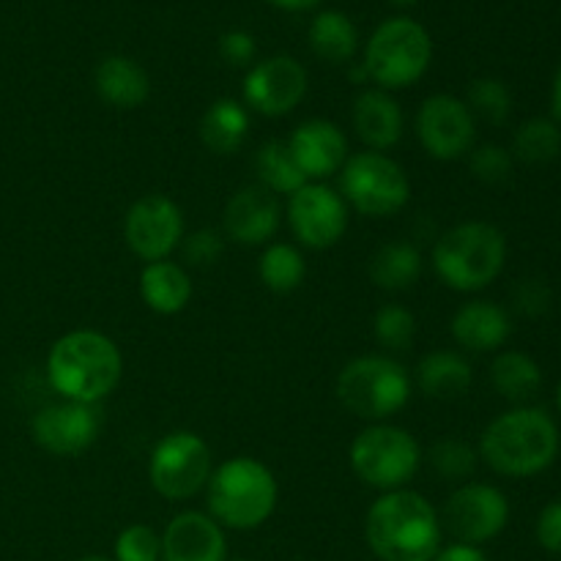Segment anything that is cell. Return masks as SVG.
<instances>
[{
	"mask_svg": "<svg viewBox=\"0 0 561 561\" xmlns=\"http://www.w3.org/2000/svg\"><path fill=\"white\" fill-rule=\"evenodd\" d=\"M367 546L381 561H433L442 548V518L422 493H381L365 518Z\"/></svg>",
	"mask_w": 561,
	"mask_h": 561,
	"instance_id": "1",
	"label": "cell"
},
{
	"mask_svg": "<svg viewBox=\"0 0 561 561\" xmlns=\"http://www.w3.org/2000/svg\"><path fill=\"white\" fill-rule=\"evenodd\" d=\"M124 376L121 348L96 329H75L53 343L47 354L49 387L71 403L96 405Z\"/></svg>",
	"mask_w": 561,
	"mask_h": 561,
	"instance_id": "2",
	"label": "cell"
},
{
	"mask_svg": "<svg viewBox=\"0 0 561 561\" xmlns=\"http://www.w3.org/2000/svg\"><path fill=\"white\" fill-rule=\"evenodd\" d=\"M559 455V427L548 411L520 405L496 416L480 438V458L496 474L535 477Z\"/></svg>",
	"mask_w": 561,
	"mask_h": 561,
	"instance_id": "3",
	"label": "cell"
},
{
	"mask_svg": "<svg viewBox=\"0 0 561 561\" xmlns=\"http://www.w3.org/2000/svg\"><path fill=\"white\" fill-rule=\"evenodd\" d=\"M277 499L279 485L272 469L247 455L225 460L208 477V515L225 529H257L274 515Z\"/></svg>",
	"mask_w": 561,
	"mask_h": 561,
	"instance_id": "4",
	"label": "cell"
},
{
	"mask_svg": "<svg viewBox=\"0 0 561 561\" xmlns=\"http://www.w3.org/2000/svg\"><path fill=\"white\" fill-rule=\"evenodd\" d=\"M507 239L491 222H460L433 244V268L447 288L477 294L502 274Z\"/></svg>",
	"mask_w": 561,
	"mask_h": 561,
	"instance_id": "5",
	"label": "cell"
},
{
	"mask_svg": "<svg viewBox=\"0 0 561 561\" xmlns=\"http://www.w3.org/2000/svg\"><path fill=\"white\" fill-rule=\"evenodd\" d=\"M433 60V38L411 16H392L373 31L365 47L367 77L381 91H403L425 77Z\"/></svg>",
	"mask_w": 561,
	"mask_h": 561,
	"instance_id": "6",
	"label": "cell"
},
{
	"mask_svg": "<svg viewBox=\"0 0 561 561\" xmlns=\"http://www.w3.org/2000/svg\"><path fill=\"white\" fill-rule=\"evenodd\" d=\"M337 400L359 420L383 422L411 400V376L392 356H356L340 370Z\"/></svg>",
	"mask_w": 561,
	"mask_h": 561,
	"instance_id": "7",
	"label": "cell"
},
{
	"mask_svg": "<svg viewBox=\"0 0 561 561\" xmlns=\"http://www.w3.org/2000/svg\"><path fill=\"white\" fill-rule=\"evenodd\" d=\"M351 469L367 488L389 493L414 480L422 466V449L405 427L376 422L351 442Z\"/></svg>",
	"mask_w": 561,
	"mask_h": 561,
	"instance_id": "8",
	"label": "cell"
},
{
	"mask_svg": "<svg viewBox=\"0 0 561 561\" xmlns=\"http://www.w3.org/2000/svg\"><path fill=\"white\" fill-rule=\"evenodd\" d=\"M340 195L345 206L362 217H392L411 201V181L392 157L381 151H359L340 170Z\"/></svg>",
	"mask_w": 561,
	"mask_h": 561,
	"instance_id": "9",
	"label": "cell"
},
{
	"mask_svg": "<svg viewBox=\"0 0 561 561\" xmlns=\"http://www.w3.org/2000/svg\"><path fill=\"white\" fill-rule=\"evenodd\" d=\"M214 458L208 444L192 431L168 433L148 458V480L168 502H186L208 485Z\"/></svg>",
	"mask_w": 561,
	"mask_h": 561,
	"instance_id": "10",
	"label": "cell"
},
{
	"mask_svg": "<svg viewBox=\"0 0 561 561\" xmlns=\"http://www.w3.org/2000/svg\"><path fill=\"white\" fill-rule=\"evenodd\" d=\"M290 233L307 250H329L340 244L348 230V206L343 195L323 181H307L299 192L288 197Z\"/></svg>",
	"mask_w": 561,
	"mask_h": 561,
	"instance_id": "11",
	"label": "cell"
},
{
	"mask_svg": "<svg viewBox=\"0 0 561 561\" xmlns=\"http://www.w3.org/2000/svg\"><path fill=\"white\" fill-rule=\"evenodd\" d=\"M416 140L438 162L469 157L477 140V118L463 99L436 93L416 110Z\"/></svg>",
	"mask_w": 561,
	"mask_h": 561,
	"instance_id": "12",
	"label": "cell"
},
{
	"mask_svg": "<svg viewBox=\"0 0 561 561\" xmlns=\"http://www.w3.org/2000/svg\"><path fill=\"white\" fill-rule=\"evenodd\" d=\"M124 239L140 261H168L184 241V211L168 195H142L126 211Z\"/></svg>",
	"mask_w": 561,
	"mask_h": 561,
	"instance_id": "13",
	"label": "cell"
},
{
	"mask_svg": "<svg viewBox=\"0 0 561 561\" xmlns=\"http://www.w3.org/2000/svg\"><path fill=\"white\" fill-rule=\"evenodd\" d=\"M507 520V496L485 482H463L444 504V526L455 540L466 546H480L499 537Z\"/></svg>",
	"mask_w": 561,
	"mask_h": 561,
	"instance_id": "14",
	"label": "cell"
},
{
	"mask_svg": "<svg viewBox=\"0 0 561 561\" xmlns=\"http://www.w3.org/2000/svg\"><path fill=\"white\" fill-rule=\"evenodd\" d=\"M241 91L247 107L266 118H283L307 96V69L290 55H272L247 71Z\"/></svg>",
	"mask_w": 561,
	"mask_h": 561,
	"instance_id": "15",
	"label": "cell"
},
{
	"mask_svg": "<svg viewBox=\"0 0 561 561\" xmlns=\"http://www.w3.org/2000/svg\"><path fill=\"white\" fill-rule=\"evenodd\" d=\"M99 431H102V414L96 405L71 403V400L44 405L31 420L33 442L44 453L58 455V458L85 453L99 438Z\"/></svg>",
	"mask_w": 561,
	"mask_h": 561,
	"instance_id": "16",
	"label": "cell"
},
{
	"mask_svg": "<svg viewBox=\"0 0 561 561\" xmlns=\"http://www.w3.org/2000/svg\"><path fill=\"white\" fill-rule=\"evenodd\" d=\"M290 157L296 159L307 181H323L343 170L348 153V137L334 121L310 118L290 131Z\"/></svg>",
	"mask_w": 561,
	"mask_h": 561,
	"instance_id": "17",
	"label": "cell"
},
{
	"mask_svg": "<svg viewBox=\"0 0 561 561\" xmlns=\"http://www.w3.org/2000/svg\"><path fill=\"white\" fill-rule=\"evenodd\" d=\"M283 208L279 197L263 190L261 184H250L236 192L222 211V230L228 239L244 247H261L277 236Z\"/></svg>",
	"mask_w": 561,
	"mask_h": 561,
	"instance_id": "18",
	"label": "cell"
},
{
	"mask_svg": "<svg viewBox=\"0 0 561 561\" xmlns=\"http://www.w3.org/2000/svg\"><path fill=\"white\" fill-rule=\"evenodd\" d=\"M162 561H228V540L208 513L186 510L162 531Z\"/></svg>",
	"mask_w": 561,
	"mask_h": 561,
	"instance_id": "19",
	"label": "cell"
},
{
	"mask_svg": "<svg viewBox=\"0 0 561 561\" xmlns=\"http://www.w3.org/2000/svg\"><path fill=\"white\" fill-rule=\"evenodd\" d=\"M354 129L370 151H389L403 137L405 118L398 99L381 88H365L354 102Z\"/></svg>",
	"mask_w": 561,
	"mask_h": 561,
	"instance_id": "20",
	"label": "cell"
},
{
	"mask_svg": "<svg viewBox=\"0 0 561 561\" xmlns=\"http://www.w3.org/2000/svg\"><path fill=\"white\" fill-rule=\"evenodd\" d=\"M449 332H453L455 343L463 351L488 354V351H496L507 343L510 332H513V323H510L507 310L499 307L496 301L474 299L466 301L455 312L453 323H449Z\"/></svg>",
	"mask_w": 561,
	"mask_h": 561,
	"instance_id": "21",
	"label": "cell"
},
{
	"mask_svg": "<svg viewBox=\"0 0 561 561\" xmlns=\"http://www.w3.org/2000/svg\"><path fill=\"white\" fill-rule=\"evenodd\" d=\"M93 88L104 104L115 110H137L151 96L148 71L126 55H110L93 71Z\"/></svg>",
	"mask_w": 561,
	"mask_h": 561,
	"instance_id": "22",
	"label": "cell"
},
{
	"mask_svg": "<svg viewBox=\"0 0 561 561\" xmlns=\"http://www.w3.org/2000/svg\"><path fill=\"white\" fill-rule=\"evenodd\" d=\"M140 296L148 310L159 316H179L192 301V277L181 263L153 261L140 272Z\"/></svg>",
	"mask_w": 561,
	"mask_h": 561,
	"instance_id": "23",
	"label": "cell"
},
{
	"mask_svg": "<svg viewBox=\"0 0 561 561\" xmlns=\"http://www.w3.org/2000/svg\"><path fill=\"white\" fill-rule=\"evenodd\" d=\"M471 365L458 351H431L420 359L414 373V383L425 398L455 400L469 392Z\"/></svg>",
	"mask_w": 561,
	"mask_h": 561,
	"instance_id": "24",
	"label": "cell"
},
{
	"mask_svg": "<svg viewBox=\"0 0 561 561\" xmlns=\"http://www.w3.org/2000/svg\"><path fill=\"white\" fill-rule=\"evenodd\" d=\"M250 135V113L236 99H219L203 113L201 140L217 157H230L244 146Z\"/></svg>",
	"mask_w": 561,
	"mask_h": 561,
	"instance_id": "25",
	"label": "cell"
},
{
	"mask_svg": "<svg viewBox=\"0 0 561 561\" xmlns=\"http://www.w3.org/2000/svg\"><path fill=\"white\" fill-rule=\"evenodd\" d=\"M422 252L409 241H389V244L378 247L373 252L370 263H367V274L381 290H409L420 283L422 277Z\"/></svg>",
	"mask_w": 561,
	"mask_h": 561,
	"instance_id": "26",
	"label": "cell"
},
{
	"mask_svg": "<svg viewBox=\"0 0 561 561\" xmlns=\"http://www.w3.org/2000/svg\"><path fill=\"white\" fill-rule=\"evenodd\" d=\"M310 47L327 64H351L359 49V31L343 11H321L310 25Z\"/></svg>",
	"mask_w": 561,
	"mask_h": 561,
	"instance_id": "27",
	"label": "cell"
},
{
	"mask_svg": "<svg viewBox=\"0 0 561 561\" xmlns=\"http://www.w3.org/2000/svg\"><path fill=\"white\" fill-rule=\"evenodd\" d=\"M491 383L502 398L524 403L540 392L542 370L531 356L520 354V351H504L493 359Z\"/></svg>",
	"mask_w": 561,
	"mask_h": 561,
	"instance_id": "28",
	"label": "cell"
},
{
	"mask_svg": "<svg viewBox=\"0 0 561 561\" xmlns=\"http://www.w3.org/2000/svg\"><path fill=\"white\" fill-rule=\"evenodd\" d=\"M257 170V184L268 190L272 195H294L301 186L307 184L305 173L299 170L296 159L290 157L288 142L283 140H268L255 157Z\"/></svg>",
	"mask_w": 561,
	"mask_h": 561,
	"instance_id": "29",
	"label": "cell"
},
{
	"mask_svg": "<svg viewBox=\"0 0 561 561\" xmlns=\"http://www.w3.org/2000/svg\"><path fill=\"white\" fill-rule=\"evenodd\" d=\"M257 274H261V283L272 294H294L305 283V255H301L299 247L274 241V244H268L263 250L261 261H257Z\"/></svg>",
	"mask_w": 561,
	"mask_h": 561,
	"instance_id": "30",
	"label": "cell"
},
{
	"mask_svg": "<svg viewBox=\"0 0 561 561\" xmlns=\"http://www.w3.org/2000/svg\"><path fill=\"white\" fill-rule=\"evenodd\" d=\"M561 131L551 118H531L515 131L513 157L526 164H548L559 157Z\"/></svg>",
	"mask_w": 561,
	"mask_h": 561,
	"instance_id": "31",
	"label": "cell"
},
{
	"mask_svg": "<svg viewBox=\"0 0 561 561\" xmlns=\"http://www.w3.org/2000/svg\"><path fill=\"white\" fill-rule=\"evenodd\" d=\"M431 466L442 480L447 482H466L474 477L480 453L463 438H442L431 447Z\"/></svg>",
	"mask_w": 561,
	"mask_h": 561,
	"instance_id": "32",
	"label": "cell"
},
{
	"mask_svg": "<svg viewBox=\"0 0 561 561\" xmlns=\"http://www.w3.org/2000/svg\"><path fill=\"white\" fill-rule=\"evenodd\" d=\"M466 104H469L474 118L488 121L493 126L507 124L510 113H513V96H510L507 85L496 77H480V80L471 82Z\"/></svg>",
	"mask_w": 561,
	"mask_h": 561,
	"instance_id": "33",
	"label": "cell"
},
{
	"mask_svg": "<svg viewBox=\"0 0 561 561\" xmlns=\"http://www.w3.org/2000/svg\"><path fill=\"white\" fill-rule=\"evenodd\" d=\"M373 334L387 351H405L416 334L414 312L403 305H383L373 318Z\"/></svg>",
	"mask_w": 561,
	"mask_h": 561,
	"instance_id": "34",
	"label": "cell"
},
{
	"mask_svg": "<svg viewBox=\"0 0 561 561\" xmlns=\"http://www.w3.org/2000/svg\"><path fill=\"white\" fill-rule=\"evenodd\" d=\"M469 168L482 184L502 186L513 179L515 157L496 142H485V146H477L469 151Z\"/></svg>",
	"mask_w": 561,
	"mask_h": 561,
	"instance_id": "35",
	"label": "cell"
},
{
	"mask_svg": "<svg viewBox=\"0 0 561 561\" xmlns=\"http://www.w3.org/2000/svg\"><path fill=\"white\" fill-rule=\"evenodd\" d=\"M115 561H162V535L146 524H131L115 540Z\"/></svg>",
	"mask_w": 561,
	"mask_h": 561,
	"instance_id": "36",
	"label": "cell"
},
{
	"mask_svg": "<svg viewBox=\"0 0 561 561\" xmlns=\"http://www.w3.org/2000/svg\"><path fill=\"white\" fill-rule=\"evenodd\" d=\"M181 252H184V261L195 268L214 266V263L222 257L225 252V236L214 228H201L195 233L184 236L181 241Z\"/></svg>",
	"mask_w": 561,
	"mask_h": 561,
	"instance_id": "37",
	"label": "cell"
},
{
	"mask_svg": "<svg viewBox=\"0 0 561 561\" xmlns=\"http://www.w3.org/2000/svg\"><path fill=\"white\" fill-rule=\"evenodd\" d=\"M257 44L252 38V33L247 31H228L219 38V55L228 66H250L255 60Z\"/></svg>",
	"mask_w": 561,
	"mask_h": 561,
	"instance_id": "38",
	"label": "cell"
},
{
	"mask_svg": "<svg viewBox=\"0 0 561 561\" xmlns=\"http://www.w3.org/2000/svg\"><path fill=\"white\" fill-rule=\"evenodd\" d=\"M551 307V288H548L542 279H524V283L515 288V310L524 312V316H542Z\"/></svg>",
	"mask_w": 561,
	"mask_h": 561,
	"instance_id": "39",
	"label": "cell"
},
{
	"mask_svg": "<svg viewBox=\"0 0 561 561\" xmlns=\"http://www.w3.org/2000/svg\"><path fill=\"white\" fill-rule=\"evenodd\" d=\"M537 540H540V546L546 551L561 557V499L548 504L540 513V520H537Z\"/></svg>",
	"mask_w": 561,
	"mask_h": 561,
	"instance_id": "40",
	"label": "cell"
},
{
	"mask_svg": "<svg viewBox=\"0 0 561 561\" xmlns=\"http://www.w3.org/2000/svg\"><path fill=\"white\" fill-rule=\"evenodd\" d=\"M433 561H488L480 546H466V542H453L447 548H438Z\"/></svg>",
	"mask_w": 561,
	"mask_h": 561,
	"instance_id": "41",
	"label": "cell"
},
{
	"mask_svg": "<svg viewBox=\"0 0 561 561\" xmlns=\"http://www.w3.org/2000/svg\"><path fill=\"white\" fill-rule=\"evenodd\" d=\"M266 3H272L274 9H283V11H307V9H316V5L323 3V0H266Z\"/></svg>",
	"mask_w": 561,
	"mask_h": 561,
	"instance_id": "42",
	"label": "cell"
},
{
	"mask_svg": "<svg viewBox=\"0 0 561 561\" xmlns=\"http://www.w3.org/2000/svg\"><path fill=\"white\" fill-rule=\"evenodd\" d=\"M553 113H557V118H561V66L557 71V80H553Z\"/></svg>",
	"mask_w": 561,
	"mask_h": 561,
	"instance_id": "43",
	"label": "cell"
},
{
	"mask_svg": "<svg viewBox=\"0 0 561 561\" xmlns=\"http://www.w3.org/2000/svg\"><path fill=\"white\" fill-rule=\"evenodd\" d=\"M351 80H354L356 85H359V82H367V80H370V77H367L365 64H356L354 69H351Z\"/></svg>",
	"mask_w": 561,
	"mask_h": 561,
	"instance_id": "44",
	"label": "cell"
},
{
	"mask_svg": "<svg viewBox=\"0 0 561 561\" xmlns=\"http://www.w3.org/2000/svg\"><path fill=\"white\" fill-rule=\"evenodd\" d=\"M389 3L398 5V9H405V5H414V3H420V0H389Z\"/></svg>",
	"mask_w": 561,
	"mask_h": 561,
	"instance_id": "45",
	"label": "cell"
},
{
	"mask_svg": "<svg viewBox=\"0 0 561 561\" xmlns=\"http://www.w3.org/2000/svg\"><path fill=\"white\" fill-rule=\"evenodd\" d=\"M80 561H113V559H107V557H96V553H93V557H82Z\"/></svg>",
	"mask_w": 561,
	"mask_h": 561,
	"instance_id": "46",
	"label": "cell"
},
{
	"mask_svg": "<svg viewBox=\"0 0 561 561\" xmlns=\"http://www.w3.org/2000/svg\"><path fill=\"white\" fill-rule=\"evenodd\" d=\"M557 403H559V411H561V387H559V398H557Z\"/></svg>",
	"mask_w": 561,
	"mask_h": 561,
	"instance_id": "47",
	"label": "cell"
},
{
	"mask_svg": "<svg viewBox=\"0 0 561 561\" xmlns=\"http://www.w3.org/2000/svg\"><path fill=\"white\" fill-rule=\"evenodd\" d=\"M230 561H247V559H230Z\"/></svg>",
	"mask_w": 561,
	"mask_h": 561,
	"instance_id": "48",
	"label": "cell"
}]
</instances>
